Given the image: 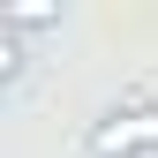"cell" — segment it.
I'll list each match as a JSON object with an SVG mask.
<instances>
[{"instance_id": "6da1fadb", "label": "cell", "mask_w": 158, "mask_h": 158, "mask_svg": "<svg viewBox=\"0 0 158 158\" xmlns=\"http://www.w3.org/2000/svg\"><path fill=\"white\" fill-rule=\"evenodd\" d=\"M158 151V106H113L90 121V158H151Z\"/></svg>"}]
</instances>
